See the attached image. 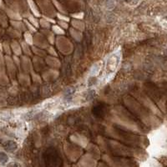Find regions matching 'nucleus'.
Masks as SVG:
<instances>
[{"mask_svg":"<svg viewBox=\"0 0 167 167\" xmlns=\"http://www.w3.org/2000/svg\"><path fill=\"white\" fill-rule=\"evenodd\" d=\"M3 147H4L5 150L13 152V151H14L17 149L18 146H17V144L14 141H13V140H8V141H5L3 143Z\"/></svg>","mask_w":167,"mask_h":167,"instance_id":"nucleus-1","label":"nucleus"},{"mask_svg":"<svg viewBox=\"0 0 167 167\" xmlns=\"http://www.w3.org/2000/svg\"><path fill=\"white\" fill-rule=\"evenodd\" d=\"M8 160H9V157L7 156V154H5L4 152H0V163L5 164L8 162Z\"/></svg>","mask_w":167,"mask_h":167,"instance_id":"nucleus-2","label":"nucleus"},{"mask_svg":"<svg viewBox=\"0 0 167 167\" xmlns=\"http://www.w3.org/2000/svg\"><path fill=\"white\" fill-rule=\"evenodd\" d=\"M73 91L71 90V89H69V90H68L67 91H66V94H65V100H71V98H72V94H73Z\"/></svg>","mask_w":167,"mask_h":167,"instance_id":"nucleus-3","label":"nucleus"}]
</instances>
